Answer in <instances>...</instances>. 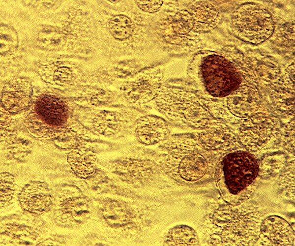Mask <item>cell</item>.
Returning a JSON list of instances; mask_svg holds the SVG:
<instances>
[{
	"label": "cell",
	"instance_id": "obj_1",
	"mask_svg": "<svg viewBox=\"0 0 295 246\" xmlns=\"http://www.w3.org/2000/svg\"><path fill=\"white\" fill-rule=\"evenodd\" d=\"M201 226L207 246H256L264 211L254 201L236 205L214 202Z\"/></svg>",
	"mask_w": 295,
	"mask_h": 246
},
{
	"label": "cell",
	"instance_id": "obj_2",
	"mask_svg": "<svg viewBox=\"0 0 295 246\" xmlns=\"http://www.w3.org/2000/svg\"><path fill=\"white\" fill-rule=\"evenodd\" d=\"M163 146L161 166L175 181L189 184L214 180L219 158L194 136H171Z\"/></svg>",
	"mask_w": 295,
	"mask_h": 246
},
{
	"label": "cell",
	"instance_id": "obj_3",
	"mask_svg": "<svg viewBox=\"0 0 295 246\" xmlns=\"http://www.w3.org/2000/svg\"><path fill=\"white\" fill-rule=\"evenodd\" d=\"M188 68V76L198 85L203 95L212 99L224 98L247 82L225 51L199 52L193 57Z\"/></svg>",
	"mask_w": 295,
	"mask_h": 246
},
{
	"label": "cell",
	"instance_id": "obj_4",
	"mask_svg": "<svg viewBox=\"0 0 295 246\" xmlns=\"http://www.w3.org/2000/svg\"><path fill=\"white\" fill-rule=\"evenodd\" d=\"M260 180L257 157L246 150L229 153L217 161L214 180L227 203L236 205L248 200Z\"/></svg>",
	"mask_w": 295,
	"mask_h": 246
},
{
	"label": "cell",
	"instance_id": "obj_5",
	"mask_svg": "<svg viewBox=\"0 0 295 246\" xmlns=\"http://www.w3.org/2000/svg\"><path fill=\"white\" fill-rule=\"evenodd\" d=\"M160 112L171 123L197 131L203 130L215 118L203 95L186 89L162 86L155 99Z\"/></svg>",
	"mask_w": 295,
	"mask_h": 246
},
{
	"label": "cell",
	"instance_id": "obj_6",
	"mask_svg": "<svg viewBox=\"0 0 295 246\" xmlns=\"http://www.w3.org/2000/svg\"><path fill=\"white\" fill-rule=\"evenodd\" d=\"M236 131L240 143L257 156L280 146V123L269 110L258 112L240 120Z\"/></svg>",
	"mask_w": 295,
	"mask_h": 246
},
{
	"label": "cell",
	"instance_id": "obj_7",
	"mask_svg": "<svg viewBox=\"0 0 295 246\" xmlns=\"http://www.w3.org/2000/svg\"><path fill=\"white\" fill-rule=\"evenodd\" d=\"M207 106L214 118L234 124L258 112L268 110L262 103L257 87L247 82L223 98L209 99Z\"/></svg>",
	"mask_w": 295,
	"mask_h": 246
},
{
	"label": "cell",
	"instance_id": "obj_8",
	"mask_svg": "<svg viewBox=\"0 0 295 246\" xmlns=\"http://www.w3.org/2000/svg\"><path fill=\"white\" fill-rule=\"evenodd\" d=\"M275 23L272 15L264 6L246 3L233 12L230 22L232 33L239 39L253 44H259L273 34Z\"/></svg>",
	"mask_w": 295,
	"mask_h": 246
},
{
	"label": "cell",
	"instance_id": "obj_9",
	"mask_svg": "<svg viewBox=\"0 0 295 246\" xmlns=\"http://www.w3.org/2000/svg\"><path fill=\"white\" fill-rule=\"evenodd\" d=\"M35 109L36 114L30 116L29 120L39 131L53 137L63 132L68 112L62 100L55 96L44 95L37 100Z\"/></svg>",
	"mask_w": 295,
	"mask_h": 246
},
{
	"label": "cell",
	"instance_id": "obj_10",
	"mask_svg": "<svg viewBox=\"0 0 295 246\" xmlns=\"http://www.w3.org/2000/svg\"><path fill=\"white\" fill-rule=\"evenodd\" d=\"M163 72L159 67L150 68L126 80L120 91L130 103L139 105L155 100L162 87Z\"/></svg>",
	"mask_w": 295,
	"mask_h": 246
},
{
	"label": "cell",
	"instance_id": "obj_11",
	"mask_svg": "<svg viewBox=\"0 0 295 246\" xmlns=\"http://www.w3.org/2000/svg\"><path fill=\"white\" fill-rule=\"evenodd\" d=\"M193 136L219 158L232 152L246 150L236 130L217 118H214L206 128L196 132Z\"/></svg>",
	"mask_w": 295,
	"mask_h": 246
},
{
	"label": "cell",
	"instance_id": "obj_12",
	"mask_svg": "<svg viewBox=\"0 0 295 246\" xmlns=\"http://www.w3.org/2000/svg\"><path fill=\"white\" fill-rule=\"evenodd\" d=\"M269 97L274 110L281 116L292 119L295 117V72L281 70L277 79L269 86Z\"/></svg>",
	"mask_w": 295,
	"mask_h": 246
},
{
	"label": "cell",
	"instance_id": "obj_13",
	"mask_svg": "<svg viewBox=\"0 0 295 246\" xmlns=\"http://www.w3.org/2000/svg\"><path fill=\"white\" fill-rule=\"evenodd\" d=\"M295 245V232L283 217L271 215L263 219L256 246H286Z\"/></svg>",
	"mask_w": 295,
	"mask_h": 246
},
{
	"label": "cell",
	"instance_id": "obj_14",
	"mask_svg": "<svg viewBox=\"0 0 295 246\" xmlns=\"http://www.w3.org/2000/svg\"><path fill=\"white\" fill-rule=\"evenodd\" d=\"M136 139L145 145H153L165 141L170 136V125L159 117L146 115L140 116L134 126Z\"/></svg>",
	"mask_w": 295,
	"mask_h": 246
},
{
	"label": "cell",
	"instance_id": "obj_15",
	"mask_svg": "<svg viewBox=\"0 0 295 246\" xmlns=\"http://www.w3.org/2000/svg\"><path fill=\"white\" fill-rule=\"evenodd\" d=\"M140 116L125 110L101 111L92 119V124L96 131L100 134L116 135L134 126Z\"/></svg>",
	"mask_w": 295,
	"mask_h": 246
},
{
	"label": "cell",
	"instance_id": "obj_16",
	"mask_svg": "<svg viewBox=\"0 0 295 246\" xmlns=\"http://www.w3.org/2000/svg\"><path fill=\"white\" fill-rule=\"evenodd\" d=\"M32 88L24 79H14L5 84L1 96V106L9 113H15L27 108L30 101Z\"/></svg>",
	"mask_w": 295,
	"mask_h": 246
},
{
	"label": "cell",
	"instance_id": "obj_17",
	"mask_svg": "<svg viewBox=\"0 0 295 246\" xmlns=\"http://www.w3.org/2000/svg\"><path fill=\"white\" fill-rule=\"evenodd\" d=\"M19 200L26 210L40 213L49 210L52 203V196L51 190L45 183L33 182L23 188Z\"/></svg>",
	"mask_w": 295,
	"mask_h": 246
},
{
	"label": "cell",
	"instance_id": "obj_18",
	"mask_svg": "<svg viewBox=\"0 0 295 246\" xmlns=\"http://www.w3.org/2000/svg\"><path fill=\"white\" fill-rule=\"evenodd\" d=\"M188 11L194 19V31L197 32H206L213 29L222 18L219 7L212 0L193 1L189 5Z\"/></svg>",
	"mask_w": 295,
	"mask_h": 246
},
{
	"label": "cell",
	"instance_id": "obj_19",
	"mask_svg": "<svg viewBox=\"0 0 295 246\" xmlns=\"http://www.w3.org/2000/svg\"><path fill=\"white\" fill-rule=\"evenodd\" d=\"M247 57L259 85L269 86L279 76L281 68L278 62L271 57L260 53Z\"/></svg>",
	"mask_w": 295,
	"mask_h": 246
},
{
	"label": "cell",
	"instance_id": "obj_20",
	"mask_svg": "<svg viewBox=\"0 0 295 246\" xmlns=\"http://www.w3.org/2000/svg\"><path fill=\"white\" fill-rule=\"evenodd\" d=\"M67 160L71 169L78 176L87 178L95 172L97 156L89 149L75 148L68 154Z\"/></svg>",
	"mask_w": 295,
	"mask_h": 246
},
{
	"label": "cell",
	"instance_id": "obj_21",
	"mask_svg": "<svg viewBox=\"0 0 295 246\" xmlns=\"http://www.w3.org/2000/svg\"><path fill=\"white\" fill-rule=\"evenodd\" d=\"M155 164L149 160L126 158H122L113 166L114 172L120 176L145 177L151 173Z\"/></svg>",
	"mask_w": 295,
	"mask_h": 246
},
{
	"label": "cell",
	"instance_id": "obj_22",
	"mask_svg": "<svg viewBox=\"0 0 295 246\" xmlns=\"http://www.w3.org/2000/svg\"><path fill=\"white\" fill-rule=\"evenodd\" d=\"M164 246H199L196 231L187 225H177L171 228L163 239Z\"/></svg>",
	"mask_w": 295,
	"mask_h": 246
},
{
	"label": "cell",
	"instance_id": "obj_23",
	"mask_svg": "<svg viewBox=\"0 0 295 246\" xmlns=\"http://www.w3.org/2000/svg\"><path fill=\"white\" fill-rule=\"evenodd\" d=\"M286 155L281 152H267L259 161V176L260 179L275 177L284 168Z\"/></svg>",
	"mask_w": 295,
	"mask_h": 246
},
{
	"label": "cell",
	"instance_id": "obj_24",
	"mask_svg": "<svg viewBox=\"0 0 295 246\" xmlns=\"http://www.w3.org/2000/svg\"><path fill=\"white\" fill-rule=\"evenodd\" d=\"M61 210L63 215L69 221L81 223L89 217L91 206L85 198H73L65 201Z\"/></svg>",
	"mask_w": 295,
	"mask_h": 246
},
{
	"label": "cell",
	"instance_id": "obj_25",
	"mask_svg": "<svg viewBox=\"0 0 295 246\" xmlns=\"http://www.w3.org/2000/svg\"><path fill=\"white\" fill-rule=\"evenodd\" d=\"M133 22L124 15L113 17L108 22V28L111 35L116 39L123 40L130 37L135 29Z\"/></svg>",
	"mask_w": 295,
	"mask_h": 246
},
{
	"label": "cell",
	"instance_id": "obj_26",
	"mask_svg": "<svg viewBox=\"0 0 295 246\" xmlns=\"http://www.w3.org/2000/svg\"><path fill=\"white\" fill-rule=\"evenodd\" d=\"M102 215L106 221L112 225H124L128 223L130 218L126 208L116 201L110 202L104 206Z\"/></svg>",
	"mask_w": 295,
	"mask_h": 246
},
{
	"label": "cell",
	"instance_id": "obj_27",
	"mask_svg": "<svg viewBox=\"0 0 295 246\" xmlns=\"http://www.w3.org/2000/svg\"><path fill=\"white\" fill-rule=\"evenodd\" d=\"M278 187L283 195L295 201V159L290 161L281 171Z\"/></svg>",
	"mask_w": 295,
	"mask_h": 246
},
{
	"label": "cell",
	"instance_id": "obj_28",
	"mask_svg": "<svg viewBox=\"0 0 295 246\" xmlns=\"http://www.w3.org/2000/svg\"><path fill=\"white\" fill-rule=\"evenodd\" d=\"M171 21L172 27L176 34L186 36V34L194 31V19L188 10L178 11Z\"/></svg>",
	"mask_w": 295,
	"mask_h": 246
},
{
	"label": "cell",
	"instance_id": "obj_29",
	"mask_svg": "<svg viewBox=\"0 0 295 246\" xmlns=\"http://www.w3.org/2000/svg\"><path fill=\"white\" fill-rule=\"evenodd\" d=\"M16 184L14 177L10 174H0V206L3 207L11 204L16 196Z\"/></svg>",
	"mask_w": 295,
	"mask_h": 246
},
{
	"label": "cell",
	"instance_id": "obj_30",
	"mask_svg": "<svg viewBox=\"0 0 295 246\" xmlns=\"http://www.w3.org/2000/svg\"><path fill=\"white\" fill-rule=\"evenodd\" d=\"M280 146L294 157L295 156V118L290 119L281 128Z\"/></svg>",
	"mask_w": 295,
	"mask_h": 246
},
{
	"label": "cell",
	"instance_id": "obj_31",
	"mask_svg": "<svg viewBox=\"0 0 295 246\" xmlns=\"http://www.w3.org/2000/svg\"><path fill=\"white\" fill-rule=\"evenodd\" d=\"M134 2L143 11L154 13L160 9L163 1L162 0H135Z\"/></svg>",
	"mask_w": 295,
	"mask_h": 246
},
{
	"label": "cell",
	"instance_id": "obj_32",
	"mask_svg": "<svg viewBox=\"0 0 295 246\" xmlns=\"http://www.w3.org/2000/svg\"><path fill=\"white\" fill-rule=\"evenodd\" d=\"M54 77L56 83L63 84L70 80L72 74L71 71L68 68L61 67L56 70Z\"/></svg>",
	"mask_w": 295,
	"mask_h": 246
},
{
	"label": "cell",
	"instance_id": "obj_33",
	"mask_svg": "<svg viewBox=\"0 0 295 246\" xmlns=\"http://www.w3.org/2000/svg\"><path fill=\"white\" fill-rule=\"evenodd\" d=\"M7 114L1 112L0 116V130L1 134L4 131L11 130L13 126L14 125L15 122L13 119L11 118Z\"/></svg>",
	"mask_w": 295,
	"mask_h": 246
}]
</instances>
